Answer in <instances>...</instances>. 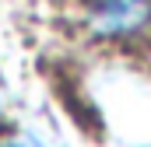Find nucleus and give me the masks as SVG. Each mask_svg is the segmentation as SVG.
I'll return each instance as SVG.
<instances>
[{
	"instance_id": "nucleus-1",
	"label": "nucleus",
	"mask_w": 151,
	"mask_h": 147,
	"mask_svg": "<svg viewBox=\"0 0 151 147\" xmlns=\"http://www.w3.org/2000/svg\"><path fill=\"white\" fill-rule=\"evenodd\" d=\"M84 25L102 42H134L151 32V0H84Z\"/></svg>"
},
{
	"instance_id": "nucleus-2",
	"label": "nucleus",
	"mask_w": 151,
	"mask_h": 147,
	"mask_svg": "<svg viewBox=\"0 0 151 147\" xmlns=\"http://www.w3.org/2000/svg\"><path fill=\"white\" fill-rule=\"evenodd\" d=\"M0 147H46V144L39 137H32V133H11V137L0 140Z\"/></svg>"
},
{
	"instance_id": "nucleus-3",
	"label": "nucleus",
	"mask_w": 151,
	"mask_h": 147,
	"mask_svg": "<svg viewBox=\"0 0 151 147\" xmlns=\"http://www.w3.org/2000/svg\"><path fill=\"white\" fill-rule=\"evenodd\" d=\"M0 116H4V98H0Z\"/></svg>"
}]
</instances>
